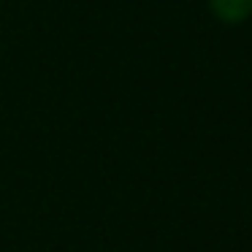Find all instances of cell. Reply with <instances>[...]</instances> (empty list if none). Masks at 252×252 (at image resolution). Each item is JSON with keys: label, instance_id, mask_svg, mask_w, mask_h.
I'll use <instances>...</instances> for the list:
<instances>
[{"label": "cell", "instance_id": "cell-1", "mask_svg": "<svg viewBox=\"0 0 252 252\" xmlns=\"http://www.w3.org/2000/svg\"><path fill=\"white\" fill-rule=\"evenodd\" d=\"M209 6L220 22L228 25H239L252 17V0H209Z\"/></svg>", "mask_w": 252, "mask_h": 252}]
</instances>
